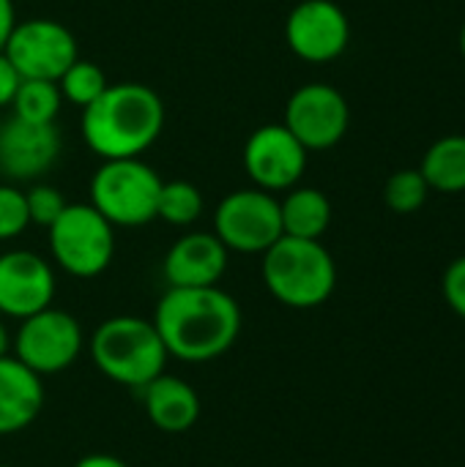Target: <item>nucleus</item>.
Wrapping results in <instances>:
<instances>
[{
    "instance_id": "nucleus-1",
    "label": "nucleus",
    "mask_w": 465,
    "mask_h": 467,
    "mask_svg": "<svg viewBox=\"0 0 465 467\" xmlns=\"http://www.w3.org/2000/svg\"><path fill=\"white\" fill-rule=\"evenodd\" d=\"M153 326L167 356L186 364H206L227 353L241 334L236 298L214 287H167L153 312Z\"/></svg>"
},
{
    "instance_id": "nucleus-2",
    "label": "nucleus",
    "mask_w": 465,
    "mask_h": 467,
    "mask_svg": "<svg viewBox=\"0 0 465 467\" xmlns=\"http://www.w3.org/2000/svg\"><path fill=\"white\" fill-rule=\"evenodd\" d=\"M164 129L159 93L140 82L110 85L82 109L79 131L85 145L101 159H140Z\"/></svg>"
},
{
    "instance_id": "nucleus-3",
    "label": "nucleus",
    "mask_w": 465,
    "mask_h": 467,
    "mask_svg": "<svg viewBox=\"0 0 465 467\" xmlns=\"http://www.w3.org/2000/svg\"><path fill=\"white\" fill-rule=\"evenodd\" d=\"M263 285L291 309H315L337 287V263L321 241L282 235L263 252Z\"/></svg>"
},
{
    "instance_id": "nucleus-4",
    "label": "nucleus",
    "mask_w": 465,
    "mask_h": 467,
    "mask_svg": "<svg viewBox=\"0 0 465 467\" xmlns=\"http://www.w3.org/2000/svg\"><path fill=\"white\" fill-rule=\"evenodd\" d=\"M96 369L118 386L143 389L167 367V348L153 320L118 315L104 320L90 337Z\"/></svg>"
},
{
    "instance_id": "nucleus-5",
    "label": "nucleus",
    "mask_w": 465,
    "mask_h": 467,
    "mask_svg": "<svg viewBox=\"0 0 465 467\" xmlns=\"http://www.w3.org/2000/svg\"><path fill=\"white\" fill-rule=\"evenodd\" d=\"M159 172L143 159H107L90 178V205L112 227H143L156 219Z\"/></svg>"
},
{
    "instance_id": "nucleus-6",
    "label": "nucleus",
    "mask_w": 465,
    "mask_h": 467,
    "mask_svg": "<svg viewBox=\"0 0 465 467\" xmlns=\"http://www.w3.org/2000/svg\"><path fill=\"white\" fill-rule=\"evenodd\" d=\"M47 233L52 260L69 276L93 279L110 268L115 254V227L90 202H69Z\"/></svg>"
},
{
    "instance_id": "nucleus-7",
    "label": "nucleus",
    "mask_w": 465,
    "mask_h": 467,
    "mask_svg": "<svg viewBox=\"0 0 465 467\" xmlns=\"http://www.w3.org/2000/svg\"><path fill=\"white\" fill-rule=\"evenodd\" d=\"M214 235L227 252L263 254L282 238L280 200L258 186L230 192L214 211Z\"/></svg>"
},
{
    "instance_id": "nucleus-8",
    "label": "nucleus",
    "mask_w": 465,
    "mask_h": 467,
    "mask_svg": "<svg viewBox=\"0 0 465 467\" xmlns=\"http://www.w3.org/2000/svg\"><path fill=\"white\" fill-rule=\"evenodd\" d=\"M14 358L36 375H58L82 353V326L74 315L47 306L25 320L11 339Z\"/></svg>"
},
{
    "instance_id": "nucleus-9",
    "label": "nucleus",
    "mask_w": 465,
    "mask_h": 467,
    "mask_svg": "<svg viewBox=\"0 0 465 467\" xmlns=\"http://www.w3.org/2000/svg\"><path fill=\"white\" fill-rule=\"evenodd\" d=\"M3 55L14 63L22 79L58 82L63 71L79 57L74 33L58 19H25L16 22Z\"/></svg>"
},
{
    "instance_id": "nucleus-10",
    "label": "nucleus",
    "mask_w": 465,
    "mask_h": 467,
    "mask_svg": "<svg viewBox=\"0 0 465 467\" xmlns=\"http://www.w3.org/2000/svg\"><path fill=\"white\" fill-rule=\"evenodd\" d=\"M282 123L310 153L329 150L345 137L351 126V109L334 85L307 82L291 93Z\"/></svg>"
},
{
    "instance_id": "nucleus-11",
    "label": "nucleus",
    "mask_w": 465,
    "mask_h": 467,
    "mask_svg": "<svg viewBox=\"0 0 465 467\" xmlns=\"http://www.w3.org/2000/svg\"><path fill=\"white\" fill-rule=\"evenodd\" d=\"M310 150L288 131L285 123H266L244 142V170L263 192H288L299 186Z\"/></svg>"
},
{
    "instance_id": "nucleus-12",
    "label": "nucleus",
    "mask_w": 465,
    "mask_h": 467,
    "mask_svg": "<svg viewBox=\"0 0 465 467\" xmlns=\"http://www.w3.org/2000/svg\"><path fill=\"white\" fill-rule=\"evenodd\" d=\"M285 41L307 63H332L351 44L348 14L334 0H301L288 14Z\"/></svg>"
},
{
    "instance_id": "nucleus-13",
    "label": "nucleus",
    "mask_w": 465,
    "mask_h": 467,
    "mask_svg": "<svg viewBox=\"0 0 465 467\" xmlns=\"http://www.w3.org/2000/svg\"><path fill=\"white\" fill-rule=\"evenodd\" d=\"M55 298V271L52 265L25 249L0 254V315L25 320Z\"/></svg>"
},
{
    "instance_id": "nucleus-14",
    "label": "nucleus",
    "mask_w": 465,
    "mask_h": 467,
    "mask_svg": "<svg viewBox=\"0 0 465 467\" xmlns=\"http://www.w3.org/2000/svg\"><path fill=\"white\" fill-rule=\"evenodd\" d=\"M60 156V131L55 123H27L19 118L3 120L0 131V172L14 181H38Z\"/></svg>"
},
{
    "instance_id": "nucleus-15",
    "label": "nucleus",
    "mask_w": 465,
    "mask_h": 467,
    "mask_svg": "<svg viewBox=\"0 0 465 467\" xmlns=\"http://www.w3.org/2000/svg\"><path fill=\"white\" fill-rule=\"evenodd\" d=\"M227 257L214 233H186L167 249L162 271L170 287H214L227 271Z\"/></svg>"
},
{
    "instance_id": "nucleus-16",
    "label": "nucleus",
    "mask_w": 465,
    "mask_h": 467,
    "mask_svg": "<svg viewBox=\"0 0 465 467\" xmlns=\"http://www.w3.org/2000/svg\"><path fill=\"white\" fill-rule=\"evenodd\" d=\"M44 408L41 375L27 369L14 356L0 358V435L27 430Z\"/></svg>"
},
{
    "instance_id": "nucleus-17",
    "label": "nucleus",
    "mask_w": 465,
    "mask_h": 467,
    "mask_svg": "<svg viewBox=\"0 0 465 467\" xmlns=\"http://www.w3.org/2000/svg\"><path fill=\"white\" fill-rule=\"evenodd\" d=\"M140 391H143L145 416H148L151 427H156L159 432L184 435L197 424V419H200V397L186 380L162 372L159 378H153Z\"/></svg>"
},
{
    "instance_id": "nucleus-18",
    "label": "nucleus",
    "mask_w": 465,
    "mask_h": 467,
    "mask_svg": "<svg viewBox=\"0 0 465 467\" xmlns=\"http://www.w3.org/2000/svg\"><path fill=\"white\" fill-rule=\"evenodd\" d=\"M280 219H282V235L321 241L332 224V202L321 189L293 186L280 200Z\"/></svg>"
},
{
    "instance_id": "nucleus-19",
    "label": "nucleus",
    "mask_w": 465,
    "mask_h": 467,
    "mask_svg": "<svg viewBox=\"0 0 465 467\" xmlns=\"http://www.w3.org/2000/svg\"><path fill=\"white\" fill-rule=\"evenodd\" d=\"M422 178L430 192L463 194L465 192V134L439 137L422 156Z\"/></svg>"
},
{
    "instance_id": "nucleus-20",
    "label": "nucleus",
    "mask_w": 465,
    "mask_h": 467,
    "mask_svg": "<svg viewBox=\"0 0 465 467\" xmlns=\"http://www.w3.org/2000/svg\"><path fill=\"white\" fill-rule=\"evenodd\" d=\"M60 107H63L60 88L58 82H49V79H22L11 101L14 118L27 120V123H55Z\"/></svg>"
},
{
    "instance_id": "nucleus-21",
    "label": "nucleus",
    "mask_w": 465,
    "mask_h": 467,
    "mask_svg": "<svg viewBox=\"0 0 465 467\" xmlns=\"http://www.w3.org/2000/svg\"><path fill=\"white\" fill-rule=\"evenodd\" d=\"M203 213V192L189 181H162L156 219L173 227H189Z\"/></svg>"
},
{
    "instance_id": "nucleus-22",
    "label": "nucleus",
    "mask_w": 465,
    "mask_h": 467,
    "mask_svg": "<svg viewBox=\"0 0 465 467\" xmlns=\"http://www.w3.org/2000/svg\"><path fill=\"white\" fill-rule=\"evenodd\" d=\"M58 88H60L63 101H71L74 107L85 109V107H90L110 88V82H107V74L101 71V66L77 57L63 71V77L58 79Z\"/></svg>"
},
{
    "instance_id": "nucleus-23",
    "label": "nucleus",
    "mask_w": 465,
    "mask_h": 467,
    "mask_svg": "<svg viewBox=\"0 0 465 467\" xmlns=\"http://www.w3.org/2000/svg\"><path fill=\"white\" fill-rule=\"evenodd\" d=\"M430 197V186L422 178L419 167L417 170H397L389 175L384 186V202L395 213H417Z\"/></svg>"
},
{
    "instance_id": "nucleus-24",
    "label": "nucleus",
    "mask_w": 465,
    "mask_h": 467,
    "mask_svg": "<svg viewBox=\"0 0 465 467\" xmlns=\"http://www.w3.org/2000/svg\"><path fill=\"white\" fill-rule=\"evenodd\" d=\"M25 205H27V219L30 224H38V227H49L63 211H66V197L60 189L49 186V183H33L27 192H25Z\"/></svg>"
},
{
    "instance_id": "nucleus-25",
    "label": "nucleus",
    "mask_w": 465,
    "mask_h": 467,
    "mask_svg": "<svg viewBox=\"0 0 465 467\" xmlns=\"http://www.w3.org/2000/svg\"><path fill=\"white\" fill-rule=\"evenodd\" d=\"M27 227L30 219H27L25 192L11 183H0V241H11L22 235Z\"/></svg>"
},
{
    "instance_id": "nucleus-26",
    "label": "nucleus",
    "mask_w": 465,
    "mask_h": 467,
    "mask_svg": "<svg viewBox=\"0 0 465 467\" xmlns=\"http://www.w3.org/2000/svg\"><path fill=\"white\" fill-rule=\"evenodd\" d=\"M441 293H444V301L447 306L465 320V254L452 260L441 276Z\"/></svg>"
},
{
    "instance_id": "nucleus-27",
    "label": "nucleus",
    "mask_w": 465,
    "mask_h": 467,
    "mask_svg": "<svg viewBox=\"0 0 465 467\" xmlns=\"http://www.w3.org/2000/svg\"><path fill=\"white\" fill-rule=\"evenodd\" d=\"M19 85H22L19 71L14 68V63H11L8 57L0 52V109H3V107H11V101H14Z\"/></svg>"
},
{
    "instance_id": "nucleus-28",
    "label": "nucleus",
    "mask_w": 465,
    "mask_h": 467,
    "mask_svg": "<svg viewBox=\"0 0 465 467\" xmlns=\"http://www.w3.org/2000/svg\"><path fill=\"white\" fill-rule=\"evenodd\" d=\"M16 27V8H14V0H0V52L5 49L11 33Z\"/></svg>"
},
{
    "instance_id": "nucleus-29",
    "label": "nucleus",
    "mask_w": 465,
    "mask_h": 467,
    "mask_svg": "<svg viewBox=\"0 0 465 467\" xmlns=\"http://www.w3.org/2000/svg\"><path fill=\"white\" fill-rule=\"evenodd\" d=\"M74 467H129L123 460L112 457V454H88L82 457Z\"/></svg>"
},
{
    "instance_id": "nucleus-30",
    "label": "nucleus",
    "mask_w": 465,
    "mask_h": 467,
    "mask_svg": "<svg viewBox=\"0 0 465 467\" xmlns=\"http://www.w3.org/2000/svg\"><path fill=\"white\" fill-rule=\"evenodd\" d=\"M8 350H11V337H8V328H5L3 320H0V358L8 356Z\"/></svg>"
},
{
    "instance_id": "nucleus-31",
    "label": "nucleus",
    "mask_w": 465,
    "mask_h": 467,
    "mask_svg": "<svg viewBox=\"0 0 465 467\" xmlns=\"http://www.w3.org/2000/svg\"><path fill=\"white\" fill-rule=\"evenodd\" d=\"M460 55H463V60H465V22H463V27H460Z\"/></svg>"
},
{
    "instance_id": "nucleus-32",
    "label": "nucleus",
    "mask_w": 465,
    "mask_h": 467,
    "mask_svg": "<svg viewBox=\"0 0 465 467\" xmlns=\"http://www.w3.org/2000/svg\"><path fill=\"white\" fill-rule=\"evenodd\" d=\"M0 131H3V118H0Z\"/></svg>"
},
{
    "instance_id": "nucleus-33",
    "label": "nucleus",
    "mask_w": 465,
    "mask_h": 467,
    "mask_svg": "<svg viewBox=\"0 0 465 467\" xmlns=\"http://www.w3.org/2000/svg\"><path fill=\"white\" fill-rule=\"evenodd\" d=\"M0 467H8V465H0Z\"/></svg>"
}]
</instances>
